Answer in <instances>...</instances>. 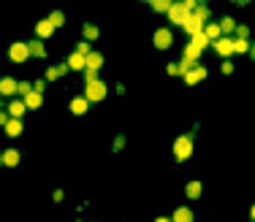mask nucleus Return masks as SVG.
Returning <instances> with one entry per match:
<instances>
[{
  "mask_svg": "<svg viewBox=\"0 0 255 222\" xmlns=\"http://www.w3.org/2000/svg\"><path fill=\"white\" fill-rule=\"evenodd\" d=\"M65 65H68V70H84V68H87V63H84V57H81V54H76V52H71V54H68V60H65Z\"/></svg>",
  "mask_w": 255,
  "mask_h": 222,
  "instance_id": "obj_16",
  "label": "nucleus"
},
{
  "mask_svg": "<svg viewBox=\"0 0 255 222\" xmlns=\"http://www.w3.org/2000/svg\"><path fill=\"white\" fill-rule=\"evenodd\" d=\"M201 193H204V184H201L198 179H193L190 184L185 187V195H187L190 200H198V198H201Z\"/></svg>",
  "mask_w": 255,
  "mask_h": 222,
  "instance_id": "obj_19",
  "label": "nucleus"
},
{
  "mask_svg": "<svg viewBox=\"0 0 255 222\" xmlns=\"http://www.w3.org/2000/svg\"><path fill=\"white\" fill-rule=\"evenodd\" d=\"M27 52H30V57H47V46H44V41H30L27 44Z\"/></svg>",
  "mask_w": 255,
  "mask_h": 222,
  "instance_id": "obj_20",
  "label": "nucleus"
},
{
  "mask_svg": "<svg viewBox=\"0 0 255 222\" xmlns=\"http://www.w3.org/2000/svg\"><path fill=\"white\" fill-rule=\"evenodd\" d=\"M30 57V52H27V44H22V41H17V44H11V46H8V60H11V63H25V60Z\"/></svg>",
  "mask_w": 255,
  "mask_h": 222,
  "instance_id": "obj_5",
  "label": "nucleus"
},
{
  "mask_svg": "<svg viewBox=\"0 0 255 222\" xmlns=\"http://www.w3.org/2000/svg\"><path fill=\"white\" fill-rule=\"evenodd\" d=\"M231 41H233V52H250L253 49L250 41H239V38H231Z\"/></svg>",
  "mask_w": 255,
  "mask_h": 222,
  "instance_id": "obj_29",
  "label": "nucleus"
},
{
  "mask_svg": "<svg viewBox=\"0 0 255 222\" xmlns=\"http://www.w3.org/2000/svg\"><path fill=\"white\" fill-rule=\"evenodd\" d=\"M52 35H54V27H52L49 19H41V22L35 24V38H38V41H47V38H52Z\"/></svg>",
  "mask_w": 255,
  "mask_h": 222,
  "instance_id": "obj_8",
  "label": "nucleus"
},
{
  "mask_svg": "<svg viewBox=\"0 0 255 222\" xmlns=\"http://www.w3.org/2000/svg\"><path fill=\"white\" fill-rule=\"evenodd\" d=\"M0 160H3V165H6V168H17L19 160H22V155H19L17 149H6V152L0 155Z\"/></svg>",
  "mask_w": 255,
  "mask_h": 222,
  "instance_id": "obj_13",
  "label": "nucleus"
},
{
  "mask_svg": "<svg viewBox=\"0 0 255 222\" xmlns=\"http://www.w3.org/2000/svg\"><path fill=\"white\" fill-rule=\"evenodd\" d=\"M201 27H204V24L198 22V19L193 17V14H190V19H187V22L182 24V30H185V33L190 35V38H193V35H196V33H201Z\"/></svg>",
  "mask_w": 255,
  "mask_h": 222,
  "instance_id": "obj_22",
  "label": "nucleus"
},
{
  "mask_svg": "<svg viewBox=\"0 0 255 222\" xmlns=\"http://www.w3.org/2000/svg\"><path fill=\"white\" fill-rule=\"evenodd\" d=\"M201 33H204V38H206L209 44L220 38V27H217V22H209V24H204V27H201Z\"/></svg>",
  "mask_w": 255,
  "mask_h": 222,
  "instance_id": "obj_18",
  "label": "nucleus"
},
{
  "mask_svg": "<svg viewBox=\"0 0 255 222\" xmlns=\"http://www.w3.org/2000/svg\"><path fill=\"white\" fill-rule=\"evenodd\" d=\"M65 73H68V65H52V68H49L47 70V76H44V79H47V82H54V79H60V76H65Z\"/></svg>",
  "mask_w": 255,
  "mask_h": 222,
  "instance_id": "obj_21",
  "label": "nucleus"
},
{
  "mask_svg": "<svg viewBox=\"0 0 255 222\" xmlns=\"http://www.w3.org/2000/svg\"><path fill=\"white\" fill-rule=\"evenodd\" d=\"M150 6H152V11H157V14H168V8H171V0H152Z\"/></svg>",
  "mask_w": 255,
  "mask_h": 222,
  "instance_id": "obj_25",
  "label": "nucleus"
},
{
  "mask_svg": "<svg viewBox=\"0 0 255 222\" xmlns=\"http://www.w3.org/2000/svg\"><path fill=\"white\" fill-rule=\"evenodd\" d=\"M49 22H52L54 30L63 27V24H65V14H63V11H52V14H49Z\"/></svg>",
  "mask_w": 255,
  "mask_h": 222,
  "instance_id": "obj_27",
  "label": "nucleus"
},
{
  "mask_svg": "<svg viewBox=\"0 0 255 222\" xmlns=\"http://www.w3.org/2000/svg\"><path fill=\"white\" fill-rule=\"evenodd\" d=\"M106 92H109V87H106L101 79H95V82L84 84V95H81V98H84L90 106H93V103H101V100L106 98Z\"/></svg>",
  "mask_w": 255,
  "mask_h": 222,
  "instance_id": "obj_3",
  "label": "nucleus"
},
{
  "mask_svg": "<svg viewBox=\"0 0 255 222\" xmlns=\"http://www.w3.org/2000/svg\"><path fill=\"white\" fill-rule=\"evenodd\" d=\"M217 27H220V35L226 33V38H228V35H231L233 30H236V22H233L231 17H223V19H220V24H217Z\"/></svg>",
  "mask_w": 255,
  "mask_h": 222,
  "instance_id": "obj_23",
  "label": "nucleus"
},
{
  "mask_svg": "<svg viewBox=\"0 0 255 222\" xmlns=\"http://www.w3.org/2000/svg\"><path fill=\"white\" fill-rule=\"evenodd\" d=\"M74 52H76V54H81V57H87V54H90V52H93V49H90V44H87V41H81V44H79V46H76V49H74Z\"/></svg>",
  "mask_w": 255,
  "mask_h": 222,
  "instance_id": "obj_31",
  "label": "nucleus"
},
{
  "mask_svg": "<svg viewBox=\"0 0 255 222\" xmlns=\"http://www.w3.org/2000/svg\"><path fill=\"white\" fill-rule=\"evenodd\" d=\"M182 79H185V82L190 84V87H196V84H201L204 79H206V68L196 63V65H193V68L187 70V73H185V76H182Z\"/></svg>",
  "mask_w": 255,
  "mask_h": 222,
  "instance_id": "obj_7",
  "label": "nucleus"
},
{
  "mask_svg": "<svg viewBox=\"0 0 255 222\" xmlns=\"http://www.w3.org/2000/svg\"><path fill=\"white\" fill-rule=\"evenodd\" d=\"M155 222H171V217H157Z\"/></svg>",
  "mask_w": 255,
  "mask_h": 222,
  "instance_id": "obj_39",
  "label": "nucleus"
},
{
  "mask_svg": "<svg viewBox=\"0 0 255 222\" xmlns=\"http://www.w3.org/2000/svg\"><path fill=\"white\" fill-rule=\"evenodd\" d=\"M22 130H25V122H22V119H8V122H6V135H8V138H19V135H22Z\"/></svg>",
  "mask_w": 255,
  "mask_h": 222,
  "instance_id": "obj_12",
  "label": "nucleus"
},
{
  "mask_svg": "<svg viewBox=\"0 0 255 222\" xmlns=\"http://www.w3.org/2000/svg\"><path fill=\"white\" fill-rule=\"evenodd\" d=\"M166 70H168V76H179V68H177V65H174V63L168 65V68H166Z\"/></svg>",
  "mask_w": 255,
  "mask_h": 222,
  "instance_id": "obj_37",
  "label": "nucleus"
},
{
  "mask_svg": "<svg viewBox=\"0 0 255 222\" xmlns=\"http://www.w3.org/2000/svg\"><path fill=\"white\" fill-rule=\"evenodd\" d=\"M81 30H84V38H87V41H95V38H98V35H101V30L95 27L93 22H87V24H84V27H81Z\"/></svg>",
  "mask_w": 255,
  "mask_h": 222,
  "instance_id": "obj_26",
  "label": "nucleus"
},
{
  "mask_svg": "<svg viewBox=\"0 0 255 222\" xmlns=\"http://www.w3.org/2000/svg\"><path fill=\"white\" fill-rule=\"evenodd\" d=\"M0 165H3V160H0Z\"/></svg>",
  "mask_w": 255,
  "mask_h": 222,
  "instance_id": "obj_40",
  "label": "nucleus"
},
{
  "mask_svg": "<svg viewBox=\"0 0 255 222\" xmlns=\"http://www.w3.org/2000/svg\"><path fill=\"white\" fill-rule=\"evenodd\" d=\"M63 198H65V193H63V190H54V193H52V200H54V203H60Z\"/></svg>",
  "mask_w": 255,
  "mask_h": 222,
  "instance_id": "obj_35",
  "label": "nucleus"
},
{
  "mask_svg": "<svg viewBox=\"0 0 255 222\" xmlns=\"http://www.w3.org/2000/svg\"><path fill=\"white\" fill-rule=\"evenodd\" d=\"M68 111H71V114H74V117H84V114H87V111H90V103H87V100H84V98H81V95H79V98H74V100H71Z\"/></svg>",
  "mask_w": 255,
  "mask_h": 222,
  "instance_id": "obj_9",
  "label": "nucleus"
},
{
  "mask_svg": "<svg viewBox=\"0 0 255 222\" xmlns=\"http://www.w3.org/2000/svg\"><path fill=\"white\" fill-rule=\"evenodd\" d=\"M193 149H196V141H193V135H179V138H174V160L177 163H185V160L193 157Z\"/></svg>",
  "mask_w": 255,
  "mask_h": 222,
  "instance_id": "obj_2",
  "label": "nucleus"
},
{
  "mask_svg": "<svg viewBox=\"0 0 255 222\" xmlns=\"http://www.w3.org/2000/svg\"><path fill=\"white\" fill-rule=\"evenodd\" d=\"M247 35H250L247 24H236V30H233V38H239V41H247Z\"/></svg>",
  "mask_w": 255,
  "mask_h": 222,
  "instance_id": "obj_28",
  "label": "nucleus"
},
{
  "mask_svg": "<svg viewBox=\"0 0 255 222\" xmlns=\"http://www.w3.org/2000/svg\"><path fill=\"white\" fill-rule=\"evenodd\" d=\"M8 119H11V117H8V111H0V128H6Z\"/></svg>",
  "mask_w": 255,
  "mask_h": 222,
  "instance_id": "obj_36",
  "label": "nucleus"
},
{
  "mask_svg": "<svg viewBox=\"0 0 255 222\" xmlns=\"http://www.w3.org/2000/svg\"><path fill=\"white\" fill-rule=\"evenodd\" d=\"M95 79H98V73H95V70H84V84L95 82Z\"/></svg>",
  "mask_w": 255,
  "mask_h": 222,
  "instance_id": "obj_33",
  "label": "nucleus"
},
{
  "mask_svg": "<svg viewBox=\"0 0 255 222\" xmlns=\"http://www.w3.org/2000/svg\"><path fill=\"white\" fill-rule=\"evenodd\" d=\"M209 46L215 49V52L220 54V57H226V60L233 54V41H231V38H226V35H220V38H217V41H212Z\"/></svg>",
  "mask_w": 255,
  "mask_h": 222,
  "instance_id": "obj_6",
  "label": "nucleus"
},
{
  "mask_svg": "<svg viewBox=\"0 0 255 222\" xmlns=\"http://www.w3.org/2000/svg\"><path fill=\"white\" fill-rule=\"evenodd\" d=\"M220 70H223V76H231V73H233V65L228 63V60H226V63H223V68H220Z\"/></svg>",
  "mask_w": 255,
  "mask_h": 222,
  "instance_id": "obj_34",
  "label": "nucleus"
},
{
  "mask_svg": "<svg viewBox=\"0 0 255 222\" xmlns=\"http://www.w3.org/2000/svg\"><path fill=\"white\" fill-rule=\"evenodd\" d=\"M171 222H196V214H193V209H187V206H179V209L174 211V217H171Z\"/></svg>",
  "mask_w": 255,
  "mask_h": 222,
  "instance_id": "obj_15",
  "label": "nucleus"
},
{
  "mask_svg": "<svg viewBox=\"0 0 255 222\" xmlns=\"http://www.w3.org/2000/svg\"><path fill=\"white\" fill-rule=\"evenodd\" d=\"M193 8H196V0H185V3H171L168 8V22L171 24H185L190 19Z\"/></svg>",
  "mask_w": 255,
  "mask_h": 222,
  "instance_id": "obj_1",
  "label": "nucleus"
},
{
  "mask_svg": "<svg viewBox=\"0 0 255 222\" xmlns=\"http://www.w3.org/2000/svg\"><path fill=\"white\" fill-rule=\"evenodd\" d=\"M30 92H33V84H30V82H19V87H17V95H22V98H27Z\"/></svg>",
  "mask_w": 255,
  "mask_h": 222,
  "instance_id": "obj_30",
  "label": "nucleus"
},
{
  "mask_svg": "<svg viewBox=\"0 0 255 222\" xmlns=\"http://www.w3.org/2000/svg\"><path fill=\"white\" fill-rule=\"evenodd\" d=\"M152 44H155V49L166 52V49H171V44H174V33L168 27H157L155 35H152Z\"/></svg>",
  "mask_w": 255,
  "mask_h": 222,
  "instance_id": "obj_4",
  "label": "nucleus"
},
{
  "mask_svg": "<svg viewBox=\"0 0 255 222\" xmlns=\"http://www.w3.org/2000/svg\"><path fill=\"white\" fill-rule=\"evenodd\" d=\"M44 87H47V79H38V82H33V92L44 95Z\"/></svg>",
  "mask_w": 255,
  "mask_h": 222,
  "instance_id": "obj_32",
  "label": "nucleus"
},
{
  "mask_svg": "<svg viewBox=\"0 0 255 222\" xmlns=\"http://www.w3.org/2000/svg\"><path fill=\"white\" fill-rule=\"evenodd\" d=\"M84 63H87V68H84V70H95V73H98L101 65H103V54H101V52H90L87 57H84Z\"/></svg>",
  "mask_w": 255,
  "mask_h": 222,
  "instance_id": "obj_14",
  "label": "nucleus"
},
{
  "mask_svg": "<svg viewBox=\"0 0 255 222\" xmlns=\"http://www.w3.org/2000/svg\"><path fill=\"white\" fill-rule=\"evenodd\" d=\"M17 87H19L17 79H11V76L0 79V95H6V98H14V95H17Z\"/></svg>",
  "mask_w": 255,
  "mask_h": 222,
  "instance_id": "obj_10",
  "label": "nucleus"
},
{
  "mask_svg": "<svg viewBox=\"0 0 255 222\" xmlns=\"http://www.w3.org/2000/svg\"><path fill=\"white\" fill-rule=\"evenodd\" d=\"M122 146H125V138H122V135H117V138H114V149H122Z\"/></svg>",
  "mask_w": 255,
  "mask_h": 222,
  "instance_id": "obj_38",
  "label": "nucleus"
},
{
  "mask_svg": "<svg viewBox=\"0 0 255 222\" xmlns=\"http://www.w3.org/2000/svg\"><path fill=\"white\" fill-rule=\"evenodd\" d=\"M25 100V106H27V111H38L41 106H44V95L41 92H30L27 98H22Z\"/></svg>",
  "mask_w": 255,
  "mask_h": 222,
  "instance_id": "obj_17",
  "label": "nucleus"
},
{
  "mask_svg": "<svg viewBox=\"0 0 255 222\" xmlns=\"http://www.w3.org/2000/svg\"><path fill=\"white\" fill-rule=\"evenodd\" d=\"M193 17H196L201 24H206V19H209V8L204 6V3H196V8H193Z\"/></svg>",
  "mask_w": 255,
  "mask_h": 222,
  "instance_id": "obj_24",
  "label": "nucleus"
},
{
  "mask_svg": "<svg viewBox=\"0 0 255 222\" xmlns=\"http://www.w3.org/2000/svg\"><path fill=\"white\" fill-rule=\"evenodd\" d=\"M6 111H8V117H14V119H22L25 114H27V106H25V100H11Z\"/></svg>",
  "mask_w": 255,
  "mask_h": 222,
  "instance_id": "obj_11",
  "label": "nucleus"
}]
</instances>
